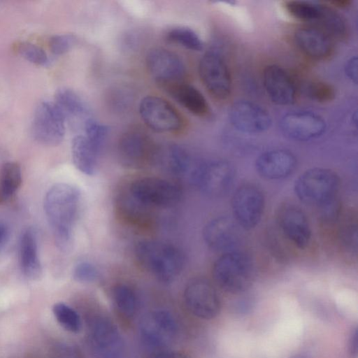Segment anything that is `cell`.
Listing matches in <instances>:
<instances>
[{
    "instance_id": "23",
    "label": "cell",
    "mask_w": 358,
    "mask_h": 358,
    "mask_svg": "<svg viewBox=\"0 0 358 358\" xmlns=\"http://www.w3.org/2000/svg\"><path fill=\"white\" fill-rule=\"evenodd\" d=\"M152 209L136 199L129 189L122 192L116 199L119 216L131 225H148L152 221Z\"/></svg>"
},
{
    "instance_id": "38",
    "label": "cell",
    "mask_w": 358,
    "mask_h": 358,
    "mask_svg": "<svg viewBox=\"0 0 358 358\" xmlns=\"http://www.w3.org/2000/svg\"><path fill=\"white\" fill-rule=\"evenodd\" d=\"M98 270L92 264L87 262L78 263L73 269V278L80 282H92L98 278Z\"/></svg>"
},
{
    "instance_id": "2",
    "label": "cell",
    "mask_w": 358,
    "mask_h": 358,
    "mask_svg": "<svg viewBox=\"0 0 358 358\" xmlns=\"http://www.w3.org/2000/svg\"><path fill=\"white\" fill-rule=\"evenodd\" d=\"M135 254L143 268L162 282L176 279L184 266L181 251L173 245L161 241H141L137 244Z\"/></svg>"
},
{
    "instance_id": "5",
    "label": "cell",
    "mask_w": 358,
    "mask_h": 358,
    "mask_svg": "<svg viewBox=\"0 0 358 358\" xmlns=\"http://www.w3.org/2000/svg\"><path fill=\"white\" fill-rule=\"evenodd\" d=\"M236 177L234 166L225 160H213L194 166L189 178L194 186L210 197L226 194Z\"/></svg>"
},
{
    "instance_id": "8",
    "label": "cell",
    "mask_w": 358,
    "mask_h": 358,
    "mask_svg": "<svg viewBox=\"0 0 358 358\" xmlns=\"http://www.w3.org/2000/svg\"><path fill=\"white\" fill-rule=\"evenodd\" d=\"M233 218L243 229H252L261 221L265 208L262 189L255 184L239 186L231 198Z\"/></svg>"
},
{
    "instance_id": "39",
    "label": "cell",
    "mask_w": 358,
    "mask_h": 358,
    "mask_svg": "<svg viewBox=\"0 0 358 358\" xmlns=\"http://www.w3.org/2000/svg\"><path fill=\"white\" fill-rule=\"evenodd\" d=\"M52 358H84L80 350L74 344L59 342L51 350Z\"/></svg>"
},
{
    "instance_id": "6",
    "label": "cell",
    "mask_w": 358,
    "mask_h": 358,
    "mask_svg": "<svg viewBox=\"0 0 358 358\" xmlns=\"http://www.w3.org/2000/svg\"><path fill=\"white\" fill-rule=\"evenodd\" d=\"M128 189L136 199L151 208L175 206L182 195L181 189L176 183L156 177L136 180Z\"/></svg>"
},
{
    "instance_id": "28",
    "label": "cell",
    "mask_w": 358,
    "mask_h": 358,
    "mask_svg": "<svg viewBox=\"0 0 358 358\" xmlns=\"http://www.w3.org/2000/svg\"><path fill=\"white\" fill-rule=\"evenodd\" d=\"M317 22L332 39L343 41L348 36L349 29L346 20L331 6L322 3V13Z\"/></svg>"
},
{
    "instance_id": "19",
    "label": "cell",
    "mask_w": 358,
    "mask_h": 358,
    "mask_svg": "<svg viewBox=\"0 0 358 358\" xmlns=\"http://www.w3.org/2000/svg\"><path fill=\"white\" fill-rule=\"evenodd\" d=\"M294 41L299 50L313 60H326L334 51L333 39L321 28L299 27L294 33Z\"/></svg>"
},
{
    "instance_id": "15",
    "label": "cell",
    "mask_w": 358,
    "mask_h": 358,
    "mask_svg": "<svg viewBox=\"0 0 358 358\" xmlns=\"http://www.w3.org/2000/svg\"><path fill=\"white\" fill-rule=\"evenodd\" d=\"M241 229L233 217L220 216L206 224L203 238L209 248L224 253L236 250L241 238Z\"/></svg>"
},
{
    "instance_id": "12",
    "label": "cell",
    "mask_w": 358,
    "mask_h": 358,
    "mask_svg": "<svg viewBox=\"0 0 358 358\" xmlns=\"http://www.w3.org/2000/svg\"><path fill=\"white\" fill-rule=\"evenodd\" d=\"M139 113L144 123L157 132L176 131L182 125V120L177 110L166 100L155 96L142 99Z\"/></svg>"
},
{
    "instance_id": "30",
    "label": "cell",
    "mask_w": 358,
    "mask_h": 358,
    "mask_svg": "<svg viewBox=\"0 0 358 358\" xmlns=\"http://www.w3.org/2000/svg\"><path fill=\"white\" fill-rule=\"evenodd\" d=\"M22 183V173L19 164L8 162L3 164L0 176V202L10 199Z\"/></svg>"
},
{
    "instance_id": "17",
    "label": "cell",
    "mask_w": 358,
    "mask_h": 358,
    "mask_svg": "<svg viewBox=\"0 0 358 358\" xmlns=\"http://www.w3.org/2000/svg\"><path fill=\"white\" fill-rule=\"evenodd\" d=\"M231 124L237 130L248 134H260L271 125V118L260 106L249 101L234 103L229 110Z\"/></svg>"
},
{
    "instance_id": "3",
    "label": "cell",
    "mask_w": 358,
    "mask_h": 358,
    "mask_svg": "<svg viewBox=\"0 0 358 358\" xmlns=\"http://www.w3.org/2000/svg\"><path fill=\"white\" fill-rule=\"evenodd\" d=\"M212 274L221 289L228 293L240 294L252 285L255 270L250 256L235 250L224 252L217 259Z\"/></svg>"
},
{
    "instance_id": "33",
    "label": "cell",
    "mask_w": 358,
    "mask_h": 358,
    "mask_svg": "<svg viewBox=\"0 0 358 358\" xmlns=\"http://www.w3.org/2000/svg\"><path fill=\"white\" fill-rule=\"evenodd\" d=\"M167 38L176 44L194 51H201L203 43L199 35L192 29L177 27L167 33Z\"/></svg>"
},
{
    "instance_id": "14",
    "label": "cell",
    "mask_w": 358,
    "mask_h": 358,
    "mask_svg": "<svg viewBox=\"0 0 358 358\" xmlns=\"http://www.w3.org/2000/svg\"><path fill=\"white\" fill-rule=\"evenodd\" d=\"M146 66L151 76L164 88L182 82L185 76V66L178 55L162 48L148 52Z\"/></svg>"
},
{
    "instance_id": "44",
    "label": "cell",
    "mask_w": 358,
    "mask_h": 358,
    "mask_svg": "<svg viewBox=\"0 0 358 358\" xmlns=\"http://www.w3.org/2000/svg\"><path fill=\"white\" fill-rule=\"evenodd\" d=\"M349 348L350 353L354 356H357L358 352V333L357 327L351 332L349 341Z\"/></svg>"
},
{
    "instance_id": "9",
    "label": "cell",
    "mask_w": 358,
    "mask_h": 358,
    "mask_svg": "<svg viewBox=\"0 0 358 358\" xmlns=\"http://www.w3.org/2000/svg\"><path fill=\"white\" fill-rule=\"evenodd\" d=\"M31 134L46 145L59 144L65 134V117L55 103L43 101L36 107L31 123Z\"/></svg>"
},
{
    "instance_id": "24",
    "label": "cell",
    "mask_w": 358,
    "mask_h": 358,
    "mask_svg": "<svg viewBox=\"0 0 358 358\" xmlns=\"http://www.w3.org/2000/svg\"><path fill=\"white\" fill-rule=\"evenodd\" d=\"M166 90L181 106L192 114L205 117L210 112L208 103L202 93L195 87L184 81L170 85Z\"/></svg>"
},
{
    "instance_id": "4",
    "label": "cell",
    "mask_w": 358,
    "mask_h": 358,
    "mask_svg": "<svg viewBox=\"0 0 358 358\" xmlns=\"http://www.w3.org/2000/svg\"><path fill=\"white\" fill-rule=\"evenodd\" d=\"M338 176L325 168H313L301 173L294 183V192L303 203L317 208L337 196Z\"/></svg>"
},
{
    "instance_id": "46",
    "label": "cell",
    "mask_w": 358,
    "mask_h": 358,
    "mask_svg": "<svg viewBox=\"0 0 358 358\" xmlns=\"http://www.w3.org/2000/svg\"><path fill=\"white\" fill-rule=\"evenodd\" d=\"M352 1L350 0H334L329 1V3L336 8H346L351 4Z\"/></svg>"
},
{
    "instance_id": "34",
    "label": "cell",
    "mask_w": 358,
    "mask_h": 358,
    "mask_svg": "<svg viewBox=\"0 0 358 358\" xmlns=\"http://www.w3.org/2000/svg\"><path fill=\"white\" fill-rule=\"evenodd\" d=\"M85 136L100 152L109 133V127L89 118L84 123Z\"/></svg>"
},
{
    "instance_id": "1",
    "label": "cell",
    "mask_w": 358,
    "mask_h": 358,
    "mask_svg": "<svg viewBox=\"0 0 358 358\" xmlns=\"http://www.w3.org/2000/svg\"><path fill=\"white\" fill-rule=\"evenodd\" d=\"M80 194L74 186L55 184L48 191L44 210L58 248L68 250L72 243V233L80 208Z\"/></svg>"
},
{
    "instance_id": "31",
    "label": "cell",
    "mask_w": 358,
    "mask_h": 358,
    "mask_svg": "<svg viewBox=\"0 0 358 358\" xmlns=\"http://www.w3.org/2000/svg\"><path fill=\"white\" fill-rule=\"evenodd\" d=\"M284 7L292 17L306 22H317L322 13V3L312 1H287Z\"/></svg>"
},
{
    "instance_id": "32",
    "label": "cell",
    "mask_w": 358,
    "mask_h": 358,
    "mask_svg": "<svg viewBox=\"0 0 358 358\" xmlns=\"http://www.w3.org/2000/svg\"><path fill=\"white\" fill-rule=\"evenodd\" d=\"M52 313L57 322L66 331L71 333L80 331V317L72 307L62 302L56 303L52 306Z\"/></svg>"
},
{
    "instance_id": "47",
    "label": "cell",
    "mask_w": 358,
    "mask_h": 358,
    "mask_svg": "<svg viewBox=\"0 0 358 358\" xmlns=\"http://www.w3.org/2000/svg\"><path fill=\"white\" fill-rule=\"evenodd\" d=\"M293 358H306V357H303V356L297 355V356H295V357H293Z\"/></svg>"
},
{
    "instance_id": "16",
    "label": "cell",
    "mask_w": 358,
    "mask_h": 358,
    "mask_svg": "<svg viewBox=\"0 0 358 358\" xmlns=\"http://www.w3.org/2000/svg\"><path fill=\"white\" fill-rule=\"evenodd\" d=\"M280 127L288 138L307 141L322 136L326 130V122L316 113L295 111L285 114L280 120Z\"/></svg>"
},
{
    "instance_id": "21",
    "label": "cell",
    "mask_w": 358,
    "mask_h": 358,
    "mask_svg": "<svg viewBox=\"0 0 358 358\" xmlns=\"http://www.w3.org/2000/svg\"><path fill=\"white\" fill-rule=\"evenodd\" d=\"M297 161L295 155L284 149L266 151L260 155L255 162L257 173L266 180H280L292 175Z\"/></svg>"
},
{
    "instance_id": "7",
    "label": "cell",
    "mask_w": 358,
    "mask_h": 358,
    "mask_svg": "<svg viewBox=\"0 0 358 358\" xmlns=\"http://www.w3.org/2000/svg\"><path fill=\"white\" fill-rule=\"evenodd\" d=\"M199 74L202 83L215 99H227L232 90V80L229 66L222 56L215 50L206 52L199 64Z\"/></svg>"
},
{
    "instance_id": "25",
    "label": "cell",
    "mask_w": 358,
    "mask_h": 358,
    "mask_svg": "<svg viewBox=\"0 0 358 358\" xmlns=\"http://www.w3.org/2000/svg\"><path fill=\"white\" fill-rule=\"evenodd\" d=\"M20 259L24 275L31 279H38L42 273V267L38 255L37 243L34 233L26 230L20 243Z\"/></svg>"
},
{
    "instance_id": "27",
    "label": "cell",
    "mask_w": 358,
    "mask_h": 358,
    "mask_svg": "<svg viewBox=\"0 0 358 358\" xmlns=\"http://www.w3.org/2000/svg\"><path fill=\"white\" fill-rule=\"evenodd\" d=\"M55 104L64 117L87 118L90 109L85 101L73 90L69 88L58 90L55 96Z\"/></svg>"
},
{
    "instance_id": "35",
    "label": "cell",
    "mask_w": 358,
    "mask_h": 358,
    "mask_svg": "<svg viewBox=\"0 0 358 358\" xmlns=\"http://www.w3.org/2000/svg\"><path fill=\"white\" fill-rule=\"evenodd\" d=\"M308 94L312 99L317 102L326 103L335 98L336 92L330 83L317 80L309 85Z\"/></svg>"
},
{
    "instance_id": "41",
    "label": "cell",
    "mask_w": 358,
    "mask_h": 358,
    "mask_svg": "<svg viewBox=\"0 0 358 358\" xmlns=\"http://www.w3.org/2000/svg\"><path fill=\"white\" fill-rule=\"evenodd\" d=\"M357 225L353 224H348L345 225L341 232V243L346 249L351 252H357Z\"/></svg>"
},
{
    "instance_id": "36",
    "label": "cell",
    "mask_w": 358,
    "mask_h": 358,
    "mask_svg": "<svg viewBox=\"0 0 358 358\" xmlns=\"http://www.w3.org/2000/svg\"><path fill=\"white\" fill-rule=\"evenodd\" d=\"M17 51L22 57L31 63L40 66H46L49 63L45 51L40 47L31 43H21Z\"/></svg>"
},
{
    "instance_id": "20",
    "label": "cell",
    "mask_w": 358,
    "mask_h": 358,
    "mask_svg": "<svg viewBox=\"0 0 358 358\" xmlns=\"http://www.w3.org/2000/svg\"><path fill=\"white\" fill-rule=\"evenodd\" d=\"M265 91L272 102L280 106L292 104L296 97V89L289 73L280 66L268 64L262 74Z\"/></svg>"
},
{
    "instance_id": "43",
    "label": "cell",
    "mask_w": 358,
    "mask_h": 358,
    "mask_svg": "<svg viewBox=\"0 0 358 358\" xmlns=\"http://www.w3.org/2000/svg\"><path fill=\"white\" fill-rule=\"evenodd\" d=\"M345 72L352 82L357 83V57L356 56L352 57L348 60L345 66Z\"/></svg>"
},
{
    "instance_id": "22",
    "label": "cell",
    "mask_w": 358,
    "mask_h": 358,
    "mask_svg": "<svg viewBox=\"0 0 358 358\" xmlns=\"http://www.w3.org/2000/svg\"><path fill=\"white\" fill-rule=\"evenodd\" d=\"M152 164L162 171L177 176H190L194 167L188 152L176 144L156 146Z\"/></svg>"
},
{
    "instance_id": "10",
    "label": "cell",
    "mask_w": 358,
    "mask_h": 358,
    "mask_svg": "<svg viewBox=\"0 0 358 358\" xmlns=\"http://www.w3.org/2000/svg\"><path fill=\"white\" fill-rule=\"evenodd\" d=\"M156 146L141 129L132 128L120 137L117 152L121 164L129 169H141L152 164Z\"/></svg>"
},
{
    "instance_id": "26",
    "label": "cell",
    "mask_w": 358,
    "mask_h": 358,
    "mask_svg": "<svg viewBox=\"0 0 358 358\" xmlns=\"http://www.w3.org/2000/svg\"><path fill=\"white\" fill-rule=\"evenodd\" d=\"M99 152L82 135L75 136L71 143L72 159L75 166L85 175L92 176L96 170Z\"/></svg>"
},
{
    "instance_id": "11",
    "label": "cell",
    "mask_w": 358,
    "mask_h": 358,
    "mask_svg": "<svg viewBox=\"0 0 358 358\" xmlns=\"http://www.w3.org/2000/svg\"><path fill=\"white\" fill-rule=\"evenodd\" d=\"M184 301L188 310L203 320L215 317L220 310V301L213 284L206 278H195L186 285Z\"/></svg>"
},
{
    "instance_id": "37",
    "label": "cell",
    "mask_w": 358,
    "mask_h": 358,
    "mask_svg": "<svg viewBox=\"0 0 358 358\" xmlns=\"http://www.w3.org/2000/svg\"><path fill=\"white\" fill-rule=\"evenodd\" d=\"M76 43L77 38L73 34L56 35L50 40V48L55 55H62L72 49Z\"/></svg>"
},
{
    "instance_id": "18",
    "label": "cell",
    "mask_w": 358,
    "mask_h": 358,
    "mask_svg": "<svg viewBox=\"0 0 358 358\" xmlns=\"http://www.w3.org/2000/svg\"><path fill=\"white\" fill-rule=\"evenodd\" d=\"M278 225L284 236L296 248L303 250L310 243L311 228L305 213L293 204H285L278 210Z\"/></svg>"
},
{
    "instance_id": "13",
    "label": "cell",
    "mask_w": 358,
    "mask_h": 358,
    "mask_svg": "<svg viewBox=\"0 0 358 358\" xmlns=\"http://www.w3.org/2000/svg\"><path fill=\"white\" fill-rule=\"evenodd\" d=\"M178 331L174 317L166 310L149 313L141 324V335L145 345L152 352L168 349Z\"/></svg>"
},
{
    "instance_id": "29",
    "label": "cell",
    "mask_w": 358,
    "mask_h": 358,
    "mask_svg": "<svg viewBox=\"0 0 358 358\" xmlns=\"http://www.w3.org/2000/svg\"><path fill=\"white\" fill-rule=\"evenodd\" d=\"M112 299L117 313L125 320L134 317L137 310V296L134 289L125 284L115 285Z\"/></svg>"
},
{
    "instance_id": "42",
    "label": "cell",
    "mask_w": 358,
    "mask_h": 358,
    "mask_svg": "<svg viewBox=\"0 0 358 358\" xmlns=\"http://www.w3.org/2000/svg\"><path fill=\"white\" fill-rule=\"evenodd\" d=\"M146 358H190L187 355L169 349L151 352Z\"/></svg>"
},
{
    "instance_id": "40",
    "label": "cell",
    "mask_w": 358,
    "mask_h": 358,
    "mask_svg": "<svg viewBox=\"0 0 358 358\" xmlns=\"http://www.w3.org/2000/svg\"><path fill=\"white\" fill-rule=\"evenodd\" d=\"M317 209L322 220L324 222L331 223L336 221L339 216L341 203L336 196L317 207Z\"/></svg>"
},
{
    "instance_id": "45",
    "label": "cell",
    "mask_w": 358,
    "mask_h": 358,
    "mask_svg": "<svg viewBox=\"0 0 358 358\" xmlns=\"http://www.w3.org/2000/svg\"><path fill=\"white\" fill-rule=\"evenodd\" d=\"M8 238V231L7 228L0 223V250L5 245Z\"/></svg>"
}]
</instances>
